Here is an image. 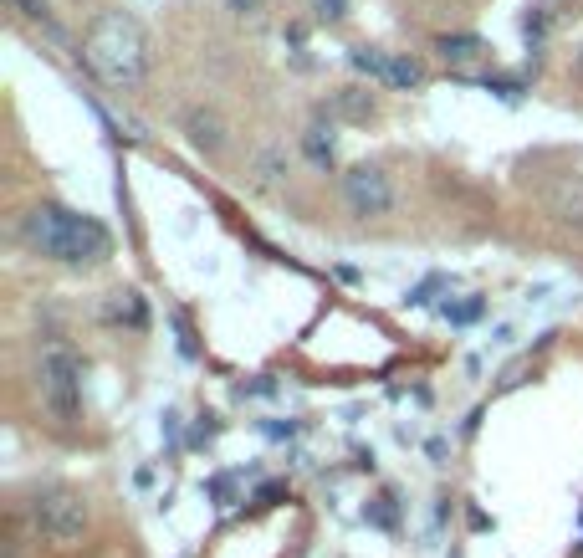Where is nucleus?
<instances>
[{
	"instance_id": "1",
	"label": "nucleus",
	"mask_w": 583,
	"mask_h": 558,
	"mask_svg": "<svg viewBox=\"0 0 583 558\" xmlns=\"http://www.w3.org/2000/svg\"><path fill=\"white\" fill-rule=\"evenodd\" d=\"M21 236H26L31 251L52 256V262H67V267L103 262V256L113 251L108 226L93 221V216H77V210H67V205H36L21 221Z\"/></svg>"
},
{
	"instance_id": "2",
	"label": "nucleus",
	"mask_w": 583,
	"mask_h": 558,
	"mask_svg": "<svg viewBox=\"0 0 583 558\" xmlns=\"http://www.w3.org/2000/svg\"><path fill=\"white\" fill-rule=\"evenodd\" d=\"M82 62L93 67L108 88H139L144 72H149V41H144V26L123 16V11H108L93 21L82 41Z\"/></svg>"
},
{
	"instance_id": "3",
	"label": "nucleus",
	"mask_w": 583,
	"mask_h": 558,
	"mask_svg": "<svg viewBox=\"0 0 583 558\" xmlns=\"http://www.w3.org/2000/svg\"><path fill=\"white\" fill-rule=\"evenodd\" d=\"M31 523L52 548H77L87 533V502L72 487H41L31 492Z\"/></svg>"
},
{
	"instance_id": "4",
	"label": "nucleus",
	"mask_w": 583,
	"mask_h": 558,
	"mask_svg": "<svg viewBox=\"0 0 583 558\" xmlns=\"http://www.w3.org/2000/svg\"><path fill=\"white\" fill-rule=\"evenodd\" d=\"M41 400L52 405V415L62 425H72L77 410H82V364H77L72 349H62V343L41 349Z\"/></svg>"
},
{
	"instance_id": "5",
	"label": "nucleus",
	"mask_w": 583,
	"mask_h": 558,
	"mask_svg": "<svg viewBox=\"0 0 583 558\" xmlns=\"http://www.w3.org/2000/svg\"><path fill=\"white\" fill-rule=\"evenodd\" d=\"M343 195L348 205L358 210V216H384V210L394 205V190H389V175L379 164H358L343 175Z\"/></svg>"
},
{
	"instance_id": "6",
	"label": "nucleus",
	"mask_w": 583,
	"mask_h": 558,
	"mask_svg": "<svg viewBox=\"0 0 583 558\" xmlns=\"http://www.w3.org/2000/svg\"><path fill=\"white\" fill-rule=\"evenodd\" d=\"M348 62H353L358 72H369V77L389 82V88H420V82H425L420 62H410V57H389V52H369V47H353V52H348Z\"/></svg>"
},
{
	"instance_id": "7",
	"label": "nucleus",
	"mask_w": 583,
	"mask_h": 558,
	"mask_svg": "<svg viewBox=\"0 0 583 558\" xmlns=\"http://www.w3.org/2000/svg\"><path fill=\"white\" fill-rule=\"evenodd\" d=\"M548 210L558 221H583V175H563L548 195Z\"/></svg>"
},
{
	"instance_id": "8",
	"label": "nucleus",
	"mask_w": 583,
	"mask_h": 558,
	"mask_svg": "<svg viewBox=\"0 0 583 558\" xmlns=\"http://www.w3.org/2000/svg\"><path fill=\"white\" fill-rule=\"evenodd\" d=\"M435 47L445 52V62H471V57L486 52V41H481V36H440Z\"/></svg>"
},
{
	"instance_id": "9",
	"label": "nucleus",
	"mask_w": 583,
	"mask_h": 558,
	"mask_svg": "<svg viewBox=\"0 0 583 558\" xmlns=\"http://www.w3.org/2000/svg\"><path fill=\"white\" fill-rule=\"evenodd\" d=\"M113 297H118V303H108V318H113V323H123V318H128L133 328H139V323H144V303H139V292H113Z\"/></svg>"
},
{
	"instance_id": "10",
	"label": "nucleus",
	"mask_w": 583,
	"mask_h": 558,
	"mask_svg": "<svg viewBox=\"0 0 583 558\" xmlns=\"http://www.w3.org/2000/svg\"><path fill=\"white\" fill-rule=\"evenodd\" d=\"M190 139H195L200 149H220V123H215L210 113H190Z\"/></svg>"
},
{
	"instance_id": "11",
	"label": "nucleus",
	"mask_w": 583,
	"mask_h": 558,
	"mask_svg": "<svg viewBox=\"0 0 583 558\" xmlns=\"http://www.w3.org/2000/svg\"><path fill=\"white\" fill-rule=\"evenodd\" d=\"M11 6H16L26 21H41V26H47V31L57 36V21H52V11H47V0H11Z\"/></svg>"
},
{
	"instance_id": "12",
	"label": "nucleus",
	"mask_w": 583,
	"mask_h": 558,
	"mask_svg": "<svg viewBox=\"0 0 583 558\" xmlns=\"http://www.w3.org/2000/svg\"><path fill=\"white\" fill-rule=\"evenodd\" d=\"M307 159H312V164H328V159H333V139H328V128H312V134H307Z\"/></svg>"
},
{
	"instance_id": "13",
	"label": "nucleus",
	"mask_w": 583,
	"mask_h": 558,
	"mask_svg": "<svg viewBox=\"0 0 583 558\" xmlns=\"http://www.w3.org/2000/svg\"><path fill=\"white\" fill-rule=\"evenodd\" d=\"M364 518L379 523V528H394V507H389V497H379L374 507H364Z\"/></svg>"
},
{
	"instance_id": "14",
	"label": "nucleus",
	"mask_w": 583,
	"mask_h": 558,
	"mask_svg": "<svg viewBox=\"0 0 583 558\" xmlns=\"http://www.w3.org/2000/svg\"><path fill=\"white\" fill-rule=\"evenodd\" d=\"M522 36L532 41V47H537V41H543V16H537V11H527V21H522Z\"/></svg>"
},
{
	"instance_id": "15",
	"label": "nucleus",
	"mask_w": 583,
	"mask_h": 558,
	"mask_svg": "<svg viewBox=\"0 0 583 558\" xmlns=\"http://www.w3.org/2000/svg\"><path fill=\"white\" fill-rule=\"evenodd\" d=\"M445 318H456V323H471V318H481V303H461V308H445Z\"/></svg>"
},
{
	"instance_id": "16",
	"label": "nucleus",
	"mask_w": 583,
	"mask_h": 558,
	"mask_svg": "<svg viewBox=\"0 0 583 558\" xmlns=\"http://www.w3.org/2000/svg\"><path fill=\"white\" fill-rule=\"evenodd\" d=\"M318 6H323L328 21H343V16H348V0H318Z\"/></svg>"
},
{
	"instance_id": "17",
	"label": "nucleus",
	"mask_w": 583,
	"mask_h": 558,
	"mask_svg": "<svg viewBox=\"0 0 583 558\" xmlns=\"http://www.w3.org/2000/svg\"><path fill=\"white\" fill-rule=\"evenodd\" d=\"M578 528H583V512H578ZM578 553H583V543H578Z\"/></svg>"
},
{
	"instance_id": "18",
	"label": "nucleus",
	"mask_w": 583,
	"mask_h": 558,
	"mask_svg": "<svg viewBox=\"0 0 583 558\" xmlns=\"http://www.w3.org/2000/svg\"><path fill=\"white\" fill-rule=\"evenodd\" d=\"M451 558H461V553H451Z\"/></svg>"
}]
</instances>
